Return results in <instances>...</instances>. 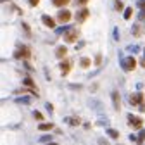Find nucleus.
<instances>
[{
    "label": "nucleus",
    "mask_w": 145,
    "mask_h": 145,
    "mask_svg": "<svg viewBox=\"0 0 145 145\" xmlns=\"http://www.w3.org/2000/svg\"><path fill=\"white\" fill-rule=\"evenodd\" d=\"M66 121H67L69 124H72V126H78V124H80V119H78V118H67Z\"/></svg>",
    "instance_id": "nucleus-16"
},
{
    "label": "nucleus",
    "mask_w": 145,
    "mask_h": 145,
    "mask_svg": "<svg viewBox=\"0 0 145 145\" xmlns=\"http://www.w3.org/2000/svg\"><path fill=\"white\" fill-rule=\"evenodd\" d=\"M66 54H67V48H66V47H59L57 52H56V56H57L59 59H62V57H66Z\"/></svg>",
    "instance_id": "nucleus-11"
},
{
    "label": "nucleus",
    "mask_w": 145,
    "mask_h": 145,
    "mask_svg": "<svg viewBox=\"0 0 145 145\" xmlns=\"http://www.w3.org/2000/svg\"><path fill=\"white\" fill-rule=\"evenodd\" d=\"M33 116H35V119H38V121H42V119H43L42 112H38V111H35V112H33Z\"/></svg>",
    "instance_id": "nucleus-19"
},
{
    "label": "nucleus",
    "mask_w": 145,
    "mask_h": 145,
    "mask_svg": "<svg viewBox=\"0 0 145 145\" xmlns=\"http://www.w3.org/2000/svg\"><path fill=\"white\" fill-rule=\"evenodd\" d=\"M69 19H71V12L69 10H61L59 12V21L61 23H67Z\"/></svg>",
    "instance_id": "nucleus-8"
},
{
    "label": "nucleus",
    "mask_w": 145,
    "mask_h": 145,
    "mask_svg": "<svg viewBox=\"0 0 145 145\" xmlns=\"http://www.w3.org/2000/svg\"><path fill=\"white\" fill-rule=\"evenodd\" d=\"M23 83H24L26 86H29V88H35V90H36V86H35V83H33V80H31L29 76H28V78H24V80H23Z\"/></svg>",
    "instance_id": "nucleus-14"
},
{
    "label": "nucleus",
    "mask_w": 145,
    "mask_h": 145,
    "mask_svg": "<svg viewBox=\"0 0 145 145\" xmlns=\"http://www.w3.org/2000/svg\"><path fill=\"white\" fill-rule=\"evenodd\" d=\"M121 66L124 71H133L137 67V61H135V57H126V59H123Z\"/></svg>",
    "instance_id": "nucleus-2"
},
{
    "label": "nucleus",
    "mask_w": 145,
    "mask_h": 145,
    "mask_svg": "<svg viewBox=\"0 0 145 145\" xmlns=\"http://www.w3.org/2000/svg\"><path fill=\"white\" fill-rule=\"evenodd\" d=\"M52 128H54V124H52V123H42V124L38 126V130H40V131H47V130H52Z\"/></svg>",
    "instance_id": "nucleus-12"
},
{
    "label": "nucleus",
    "mask_w": 145,
    "mask_h": 145,
    "mask_svg": "<svg viewBox=\"0 0 145 145\" xmlns=\"http://www.w3.org/2000/svg\"><path fill=\"white\" fill-rule=\"evenodd\" d=\"M86 2H88V0H76V4H78V5H85Z\"/></svg>",
    "instance_id": "nucleus-25"
},
{
    "label": "nucleus",
    "mask_w": 145,
    "mask_h": 145,
    "mask_svg": "<svg viewBox=\"0 0 145 145\" xmlns=\"http://www.w3.org/2000/svg\"><path fill=\"white\" fill-rule=\"evenodd\" d=\"M38 2H40V0H29V5L31 7H36V5H38Z\"/></svg>",
    "instance_id": "nucleus-22"
},
{
    "label": "nucleus",
    "mask_w": 145,
    "mask_h": 145,
    "mask_svg": "<svg viewBox=\"0 0 145 145\" xmlns=\"http://www.w3.org/2000/svg\"><path fill=\"white\" fill-rule=\"evenodd\" d=\"M143 138H145V131H142V133H140V137H138V143H142V142H143Z\"/></svg>",
    "instance_id": "nucleus-23"
},
{
    "label": "nucleus",
    "mask_w": 145,
    "mask_h": 145,
    "mask_svg": "<svg viewBox=\"0 0 145 145\" xmlns=\"http://www.w3.org/2000/svg\"><path fill=\"white\" fill-rule=\"evenodd\" d=\"M131 14H133V9H131V7H128V9H124V19L128 21L130 17H131Z\"/></svg>",
    "instance_id": "nucleus-17"
},
{
    "label": "nucleus",
    "mask_w": 145,
    "mask_h": 145,
    "mask_svg": "<svg viewBox=\"0 0 145 145\" xmlns=\"http://www.w3.org/2000/svg\"><path fill=\"white\" fill-rule=\"evenodd\" d=\"M80 64H81V67H90V64H92V61H90L88 57H83V59L80 61Z\"/></svg>",
    "instance_id": "nucleus-15"
},
{
    "label": "nucleus",
    "mask_w": 145,
    "mask_h": 145,
    "mask_svg": "<svg viewBox=\"0 0 145 145\" xmlns=\"http://www.w3.org/2000/svg\"><path fill=\"white\" fill-rule=\"evenodd\" d=\"M88 16H90V10H88V9H81V10L76 12V21H78V23H85Z\"/></svg>",
    "instance_id": "nucleus-6"
},
{
    "label": "nucleus",
    "mask_w": 145,
    "mask_h": 145,
    "mask_svg": "<svg viewBox=\"0 0 145 145\" xmlns=\"http://www.w3.org/2000/svg\"><path fill=\"white\" fill-rule=\"evenodd\" d=\"M112 102H114V109L119 111V93L118 92H112Z\"/></svg>",
    "instance_id": "nucleus-10"
},
{
    "label": "nucleus",
    "mask_w": 145,
    "mask_h": 145,
    "mask_svg": "<svg viewBox=\"0 0 145 145\" xmlns=\"http://www.w3.org/2000/svg\"><path fill=\"white\" fill-rule=\"evenodd\" d=\"M138 7L140 9H145V0H138Z\"/></svg>",
    "instance_id": "nucleus-24"
},
{
    "label": "nucleus",
    "mask_w": 145,
    "mask_h": 145,
    "mask_svg": "<svg viewBox=\"0 0 145 145\" xmlns=\"http://www.w3.org/2000/svg\"><path fill=\"white\" fill-rule=\"evenodd\" d=\"M100 61H102V56H97V59H95V64H100Z\"/></svg>",
    "instance_id": "nucleus-26"
},
{
    "label": "nucleus",
    "mask_w": 145,
    "mask_h": 145,
    "mask_svg": "<svg viewBox=\"0 0 145 145\" xmlns=\"http://www.w3.org/2000/svg\"><path fill=\"white\" fill-rule=\"evenodd\" d=\"M116 9L118 10H123V2H121V0H116Z\"/></svg>",
    "instance_id": "nucleus-20"
},
{
    "label": "nucleus",
    "mask_w": 145,
    "mask_h": 145,
    "mask_svg": "<svg viewBox=\"0 0 145 145\" xmlns=\"http://www.w3.org/2000/svg\"><path fill=\"white\" fill-rule=\"evenodd\" d=\"M42 21L47 28H56V21H54L50 16H42Z\"/></svg>",
    "instance_id": "nucleus-7"
},
{
    "label": "nucleus",
    "mask_w": 145,
    "mask_h": 145,
    "mask_svg": "<svg viewBox=\"0 0 145 145\" xmlns=\"http://www.w3.org/2000/svg\"><path fill=\"white\" fill-rule=\"evenodd\" d=\"M71 2V0H52V4L56 5V7H64V5H67Z\"/></svg>",
    "instance_id": "nucleus-13"
},
{
    "label": "nucleus",
    "mask_w": 145,
    "mask_h": 145,
    "mask_svg": "<svg viewBox=\"0 0 145 145\" xmlns=\"http://www.w3.org/2000/svg\"><path fill=\"white\" fill-rule=\"evenodd\" d=\"M29 56H31V54H29V48H28L26 45L19 47V48H17V52L14 54L16 59H29Z\"/></svg>",
    "instance_id": "nucleus-4"
},
{
    "label": "nucleus",
    "mask_w": 145,
    "mask_h": 145,
    "mask_svg": "<svg viewBox=\"0 0 145 145\" xmlns=\"http://www.w3.org/2000/svg\"><path fill=\"white\" fill-rule=\"evenodd\" d=\"M130 104L131 105H138L140 111H145V104H143V93L138 92V93H133L130 95Z\"/></svg>",
    "instance_id": "nucleus-1"
},
{
    "label": "nucleus",
    "mask_w": 145,
    "mask_h": 145,
    "mask_svg": "<svg viewBox=\"0 0 145 145\" xmlns=\"http://www.w3.org/2000/svg\"><path fill=\"white\" fill-rule=\"evenodd\" d=\"M128 124L131 126V128H142V124H143V119L142 118H137V116H133V114H130L128 116Z\"/></svg>",
    "instance_id": "nucleus-5"
},
{
    "label": "nucleus",
    "mask_w": 145,
    "mask_h": 145,
    "mask_svg": "<svg viewBox=\"0 0 145 145\" xmlns=\"http://www.w3.org/2000/svg\"><path fill=\"white\" fill-rule=\"evenodd\" d=\"M48 145H57V143H48Z\"/></svg>",
    "instance_id": "nucleus-27"
},
{
    "label": "nucleus",
    "mask_w": 145,
    "mask_h": 145,
    "mask_svg": "<svg viewBox=\"0 0 145 145\" xmlns=\"http://www.w3.org/2000/svg\"><path fill=\"white\" fill-rule=\"evenodd\" d=\"M138 19H140V21H145V9H142V12H140V16H138Z\"/></svg>",
    "instance_id": "nucleus-21"
},
{
    "label": "nucleus",
    "mask_w": 145,
    "mask_h": 145,
    "mask_svg": "<svg viewBox=\"0 0 145 145\" xmlns=\"http://www.w3.org/2000/svg\"><path fill=\"white\" fill-rule=\"evenodd\" d=\"M64 40H66L67 43H74V42L78 40V29H74V28L67 29L66 35H64Z\"/></svg>",
    "instance_id": "nucleus-3"
},
{
    "label": "nucleus",
    "mask_w": 145,
    "mask_h": 145,
    "mask_svg": "<svg viewBox=\"0 0 145 145\" xmlns=\"http://www.w3.org/2000/svg\"><path fill=\"white\" fill-rule=\"evenodd\" d=\"M61 71H62V74H67V72L71 71V62H69V61L61 62Z\"/></svg>",
    "instance_id": "nucleus-9"
},
{
    "label": "nucleus",
    "mask_w": 145,
    "mask_h": 145,
    "mask_svg": "<svg viewBox=\"0 0 145 145\" xmlns=\"http://www.w3.org/2000/svg\"><path fill=\"white\" fill-rule=\"evenodd\" d=\"M107 135L111 137V138H118V137H119V133H118L116 130H112V128H111V130H107Z\"/></svg>",
    "instance_id": "nucleus-18"
}]
</instances>
